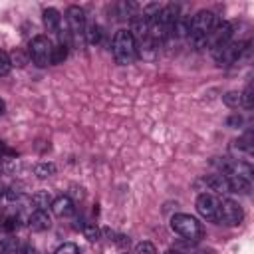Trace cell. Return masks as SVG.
<instances>
[{
	"mask_svg": "<svg viewBox=\"0 0 254 254\" xmlns=\"http://www.w3.org/2000/svg\"><path fill=\"white\" fill-rule=\"evenodd\" d=\"M218 16L212 12V10H198L192 20H190V32H189V38L192 42V46L196 50H204L208 48V36L212 34V30L216 28L218 24Z\"/></svg>",
	"mask_w": 254,
	"mask_h": 254,
	"instance_id": "6da1fadb",
	"label": "cell"
},
{
	"mask_svg": "<svg viewBox=\"0 0 254 254\" xmlns=\"http://www.w3.org/2000/svg\"><path fill=\"white\" fill-rule=\"evenodd\" d=\"M111 54H113V60L119 64V65H131L135 64V60L139 58L137 54V44L131 36L129 30L121 28L115 32L113 40H111Z\"/></svg>",
	"mask_w": 254,
	"mask_h": 254,
	"instance_id": "7a4b0ae2",
	"label": "cell"
},
{
	"mask_svg": "<svg viewBox=\"0 0 254 254\" xmlns=\"http://www.w3.org/2000/svg\"><path fill=\"white\" fill-rule=\"evenodd\" d=\"M171 228L173 232H177L181 238H185L187 242H198L202 236H204V228L202 224L190 216V214H185V212H177L171 216Z\"/></svg>",
	"mask_w": 254,
	"mask_h": 254,
	"instance_id": "3957f363",
	"label": "cell"
},
{
	"mask_svg": "<svg viewBox=\"0 0 254 254\" xmlns=\"http://www.w3.org/2000/svg\"><path fill=\"white\" fill-rule=\"evenodd\" d=\"M85 10L79 6H67L65 10V28L73 46H85Z\"/></svg>",
	"mask_w": 254,
	"mask_h": 254,
	"instance_id": "277c9868",
	"label": "cell"
},
{
	"mask_svg": "<svg viewBox=\"0 0 254 254\" xmlns=\"http://www.w3.org/2000/svg\"><path fill=\"white\" fill-rule=\"evenodd\" d=\"M248 48H250V42H248V40H230L228 44L210 50V54H212V58H214L216 64H220V65H230V64H234V62H238V60L248 52Z\"/></svg>",
	"mask_w": 254,
	"mask_h": 254,
	"instance_id": "5b68a950",
	"label": "cell"
},
{
	"mask_svg": "<svg viewBox=\"0 0 254 254\" xmlns=\"http://www.w3.org/2000/svg\"><path fill=\"white\" fill-rule=\"evenodd\" d=\"M52 50H54V46L48 36H34L30 42L28 54L38 67H46L52 64Z\"/></svg>",
	"mask_w": 254,
	"mask_h": 254,
	"instance_id": "8992f818",
	"label": "cell"
},
{
	"mask_svg": "<svg viewBox=\"0 0 254 254\" xmlns=\"http://www.w3.org/2000/svg\"><path fill=\"white\" fill-rule=\"evenodd\" d=\"M194 206H196V212H198L204 220H208V222H218V220H220V204H218V198H216L214 194H210V192H200V194L196 196Z\"/></svg>",
	"mask_w": 254,
	"mask_h": 254,
	"instance_id": "52a82bcc",
	"label": "cell"
},
{
	"mask_svg": "<svg viewBox=\"0 0 254 254\" xmlns=\"http://www.w3.org/2000/svg\"><path fill=\"white\" fill-rule=\"evenodd\" d=\"M218 204H220V220H218L220 224L238 226L244 220V210H242V206L234 198L224 196V198L218 200Z\"/></svg>",
	"mask_w": 254,
	"mask_h": 254,
	"instance_id": "ba28073f",
	"label": "cell"
},
{
	"mask_svg": "<svg viewBox=\"0 0 254 254\" xmlns=\"http://www.w3.org/2000/svg\"><path fill=\"white\" fill-rule=\"evenodd\" d=\"M42 20H44V26L46 30L52 34V36H58L62 34V16L56 8H44L42 12Z\"/></svg>",
	"mask_w": 254,
	"mask_h": 254,
	"instance_id": "9c48e42d",
	"label": "cell"
},
{
	"mask_svg": "<svg viewBox=\"0 0 254 254\" xmlns=\"http://www.w3.org/2000/svg\"><path fill=\"white\" fill-rule=\"evenodd\" d=\"M52 226V220L48 216L46 210H34L30 216H28V228L32 232H44Z\"/></svg>",
	"mask_w": 254,
	"mask_h": 254,
	"instance_id": "30bf717a",
	"label": "cell"
},
{
	"mask_svg": "<svg viewBox=\"0 0 254 254\" xmlns=\"http://www.w3.org/2000/svg\"><path fill=\"white\" fill-rule=\"evenodd\" d=\"M204 183H206V187H208L210 190H214V192H218V194H228V192H230L228 179H226V175H222V173L204 177Z\"/></svg>",
	"mask_w": 254,
	"mask_h": 254,
	"instance_id": "8fae6325",
	"label": "cell"
},
{
	"mask_svg": "<svg viewBox=\"0 0 254 254\" xmlns=\"http://www.w3.org/2000/svg\"><path fill=\"white\" fill-rule=\"evenodd\" d=\"M50 208H52V212L56 216H71L73 210H75L73 200L69 196H58V198H54V202H52Z\"/></svg>",
	"mask_w": 254,
	"mask_h": 254,
	"instance_id": "7c38bea8",
	"label": "cell"
},
{
	"mask_svg": "<svg viewBox=\"0 0 254 254\" xmlns=\"http://www.w3.org/2000/svg\"><path fill=\"white\" fill-rule=\"evenodd\" d=\"M228 187H230V192H238V194H250L252 190V181L244 179V177H238V175H228Z\"/></svg>",
	"mask_w": 254,
	"mask_h": 254,
	"instance_id": "4fadbf2b",
	"label": "cell"
},
{
	"mask_svg": "<svg viewBox=\"0 0 254 254\" xmlns=\"http://www.w3.org/2000/svg\"><path fill=\"white\" fill-rule=\"evenodd\" d=\"M190 20H192V16H185V14H181V16L177 18V22H175L173 36H179V38L189 36V32H190Z\"/></svg>",
	"mask_w": 254,
	"mask_h": 254,
	"instance_id": "5bb4252c",
	"label": "cell"
},
{
	"mask_svg": "<svg viewBox=\"0 0 254 254\" xmlns=\"http://www.w3.org/2000/svg\"><path fill=\"white\" fill-rule=\"evenodd\" d=\"M32 202H34L36 210H46L48 206H52L54 198H52V194L48 190H38V192L32 194Z\"/></svg>",
	"mask_w": 254,
	"mask_h": 254,
	"instance_id": "9a60e30c",
	"label": "cell"
},
{
	"mask_svg": "<svg viewBox=\"0 0 254 254\" xmlns=\"http://www.w3.org/2000/svg\"><path fill=\"white\" fill-rule=\"evenodd\" d=\"M20 250H22V246L16 236H8L0 242V254H20Z\"/></svg>",
	"mask_w": 254,
	"mask_h": 254,
	"instance_id": "2e32d148",
	"label": "cell"
},
{
	"mask_svg": "<svg viewBox=\"0 0 254 254\" xmlns=\"http://www.w3.org/2000/svg\"><path fill=\"white\" fill-rule=\"evenodd\" d=\"M234 149L236 151H244L246 155H252V131L250 129L242 137L234 139Z\"/></svg>",
	"mask_w": 254,
	"mask_h": 254,
	"instance_id": "e0dca14e",
	"label": "cell"
},
{
	"mask_svg": "<svg viewBox=\"0 0 254 254\" xmlns=\"http://www.w3.org/2000/svg\"><path fill=\"white\" fill-rule=\"evenodd\" d=\"M101 40V28L91 22V24H85V44H99Z\"/></svg>",
	"mask_w": 254,
	"mask_h": 254,
	"instance_id": "ac0fdd59",
	"label": "cell"
},
{
	"mask_svg": "<svg viewBox=\"0 0 254 254\" xmlns=\"http://www.w3.org/2000/svg\"><path fill=\"white\" fill-rule=\"evenodd\" d=\"M34 173L40 177V179H48V177H52V175H56V165L54 163H38L36 167H34Z\"/></svg>",
	"mask_w": 254,
	"mask_h": 254,
	"instance_id": "d6986e66",
	"label": "cell"
},
{
	"mask_svg": "<svg viewBox=\"0 0 254 254\" xmlns=\"http://www.w3.org/2000/svg\"><path fill=\"white\" fill-rule=\"evenodd\" d=\"M240 105L244 109H252L254 107V93H252V83H248L244 87V91H240Z\"/></svg>",
	"mask_w": 254,
	"mask_h": 254,
	"instance_id": "ffe728a7",
	"label": "cell"
},
{
	"mask_svg": "<svg viewBox=\"0 0 254 254\" xmlns=\"http://www.w3.org/2000/svg\"><path fill=\"white\" fill-rule=\"evenodd\" d=\"M81 232H83V236H85L89 242H97V240L101 238V228H99L97 224H83Z\"/></svg>",
	"mask_w": 254,
	"mask_h": 254,
	"instance_id": "44dd1931",
	"label": "cell"
},
{
	"mask_svg": "<svg viewBox=\"0 0 254 254\" xmlns=\"http://www.w3.org/2000/svg\"><path fill=\"white\" fill-rule=\"evenodd\" d=\"M222 103L226 105V107H230V109H236V107H240V91H226L224 95H222Z\"/></svg>",
	"mask_w": 254,
	"mask_h": 254,
	"instance_id": "7402d4cb",
	"label": "cell"
},
{
	"mask_svg": "<svg viewBox=\"0 0 254 254\" xmlns=\"http://www.w3.org/2000/svg\"><path fill=\"white\" fill-rule=\"evenodd\" d=\"M65 58H67V46H64V44L54 46V50H52V64L54 65L56 64H62Z\"/></svg>",
	"mask_w": 254,
	"mask_h": 254,
	"instance_id": "603a6c76",
	"label": "cell"
},
{
	"mask_svg": "<svg viewBox=\"0 0 254 254\" xmlns=\"http://www.w3.org/2000/svg\"><path fill=\"white\" fill-rule=\"evenodd\" d=\"M133 254H157V248H155V244H153V242L143 240V242H139V244L135 246Z\"/></svg>",
	"mask_w": 254,
	"mask_h": 254,
	"instance_id": "cb8c5ba5",
	"label": "cell"
},
{
	"mask_svg": "<svg viewBox=\"0 0 254 254\" xmlns=\"http://www.w3.org/2000/svg\"><path fill=\"white\" fill-rule=\"evenodd\" d=\"M12 69V62H10V56L6 52L0 50V75H8Z\"/></svg>",
	"mask_w": 254,
	"mask_h": 254,
	"instance_id": "d4e9b609",
	"label": "cell"
},
{
	"mask_svg": "<svg viewBox=\"0 0 254 254\" xmlns=\"http://www.w3.org/2000/svg\"><path fill=\"white\" fill-rule=\"evenodd\" d=\"M54 254H79V248L73 242H65V244L58 246V250Z\"/></svg>",
	"mask_w": 254,
	"mask_h": 254,
	"instance_id": "484cf974",
	"label": "cell"
},
{
	"mask_svg": "<svg viewBox=\"0 0 254 254\" xmlns=\"http://www.w3.org/2000/svg\"><path fill=\"white\" fill-rule=\"evenodd\" d=\"M244 125V117L240 115V113H234V115H230L228 119H226V127H230V129H238V127H242Z\"/></svg>",
	"mask_w": 254,
	"mask_h": 254,
	"instance_id": "4316f807",
	"label": "cell"
},
{
	"mask_svg": "<svg viewBox=\"0 0 254 254\" xmlns=\"http://www.w3.org/2000/svg\"><path fill=\"white\" fill-rule=\"evenodd\" d=\"M10 62H12V65H24V64L28 62V58H26V56H22V52H20V50H14V52H12V56H10Z\"/></svg>",
	"mask_w": 254,
	"mask_h": 254,
	"instance_id": "83f0119b",
	"label": "cell"
},
{
	"mask_svg": "<svg viewBox=\"0 0 254 254\" xmlns=\"http://www.w3.org/2000/svg\"><path fill=\"white\" fill-rule=\"evenodd\" d=\"M4 196H6L10 202H14V200H18V198L22 196V190H18V189H14V187H12V189H8V190L4 192Z\"/></svg>",
	"mask_w": 254,
	"mask_h": 254,
	"instance_id": "f1b7e54d",
	"label": "cell"
},
{
	"mask_svg": "<svg viewBox=\"0 0 254 254\" xmlns=\"http://www.w3.org/2000/svg\"><path fill=\"white\" fill-rule=\"evenodd\" d=\"M4 222H6V224H2V228H6V230L18 228V218H16V216H8V218H4Z\"/></svg>",
	"mask_w": 254,
	"mask_h": 254,
	"instance_id": "f546056e",
	"label": "cell"
},
{
	"mask_svg": "<svg viewBox=\"0 0 254 254\" xmlns=\"http://www.w3.org/2000/svg\"><path fill=\"white\" fill-rule=\"evenodd\" d=\"M165 254H196V250H183V248H169Z\"/></svg>",
	"mask_w": 254,
	"mask_h": 254,
	"instance_id": "4dcf8cb0",
	"label": "cell"
},
{
	"mask_svg": "<svg viewBox=\"0 0 254 254\" xmlns=\"http://www.w3.org/2000/svg\"><path fill=\"white\" fill-rule=\"evenodd\" d=\"M4 111H6V103L0 99V115H4Z\"/></svg>",
	"mask_w": 254,
	"mask_h": 254,
	"instance_id": "1f68e13d",
	"label": "cell"
},
{
	"mask_svg": "<svg viewBox=\"0 0 254 254\" xmlns=\"http://www.w3.org/2000/svg\"><path fill=\"white\" fill-rule=\"evenodd\" d=\"M2 161H4V155H2V153H0V165H2Z\"/></svg>",
	"mask_w": 254,
	"mask_h": 254,
	"instance_id": "d6a6232c",
	"label": "cell"
}]
</instances>
